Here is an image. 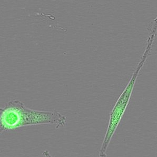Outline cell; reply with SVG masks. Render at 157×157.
Returning a JSON list of instances; mask_svg holds the SVG:
<instances>
[{
	"mask_svg": "<svg viewBox=\"0 0 157 157\" xmlns=\"http://www.w3.org/2000/svg\"><path fill=\"white\" fill-rule=\"evenodd\" d=\"M152 47V46L150 44H147L146 45L144 52L138 63L137 64L136 67L135 71L133 72L130 80H129V82L122 92L120 97L116 101L115 105L111 111L107 131L99 152V157H107V151L110 142L127 108L131 99V95L132 94L136 80L148 56H149L151 51Z\"/></svg>",
	"mask_w": 157,
	"mask_h": 157,
	"instance_id": "2",
	"label": "cell"
},
{
	"mask_svg": "<svg viewBox=\"0 0 157 157\" xmlns=\"http://www.w3.org/2000/svg\"><path fill=\"white\" fill-rule=\"evenodd\" d=\"M67 124V118L57 111H40L29 108L19 100H11L0 109V131L43 124H53L56 129Z\"/></svg>",
	"mask_w": 157,
	"mask_h": 157,
	"instance_id": "1",
	"label": "cell"
}]
</instances>
